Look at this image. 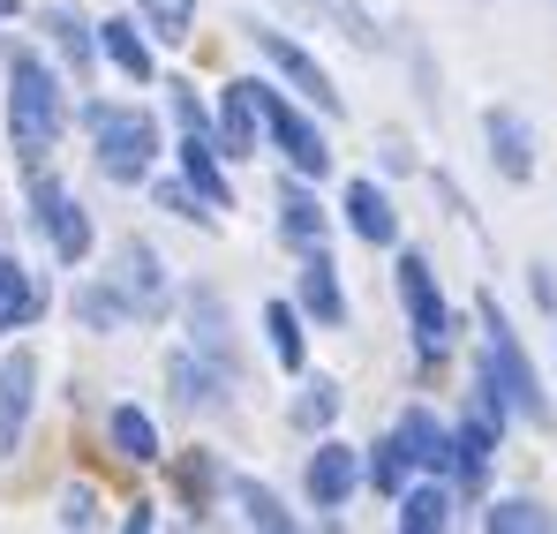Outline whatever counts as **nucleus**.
<instances>
[{
	"mask_svg": "<svg viewBox=\"0 0 557 534\" xmlns=\"http://www.w3.org/2000/svg\"><path fill=\"white\" fill-rule=\"evenodd\" d=\"M69 128V90L61 76L30 53V46H8V144L23 166H38Z\"/></svg>",
	"mask_w": 557,
	"mask_h": 534,
	"instance_id": "1",
	"label": "nucleus"
},
{
	"mask_svg": "<svg viewBox=\"0 0 557 534\" xmlns=\"http://www.w3.org/2000/svg\"><path fill=\"white\" fill-rule=\"evenodd\" d=\"M482 392H497V399H505L512 414H528V422H550L543 376H535V361L520 355V332L505 324L497 294H482Z\"/></svg>",
	"mask_w": 557,
	"mask_h": 534,
	"instance_id": "2",
	"label": "nucleus"
},
{
	"mask_svg": "<svg viewBox=\"0 0 557 534\" xmlns=\"http://www.w3.org/2000/svg\"><path fill=\"white\" fill-rule=\"evenodd\" d=\"M84 128H91L98 174L106 181H144L159 159V121L144 105H84Z\"/></svg>",
	"mask_w": 557,
	"mask_h": 534,
	"instance_id": "3",
	"label": "nucleus"
},
{
	"mask_svg": "<svg viewBox=\"0 0 557 534\" xmlns=\"http://www.w3.org/2000/svg\"><path fill=\"white\" fill-rule=\"evenodd\" d=\"M249 98H257V113H264V136H272L278 159H286L301 181H324V166H332V144L317 136V121H309V113H294V105H286L272 84H249Z\"/></svg>",
	"mask_w": 557,
	"mask_h": 534,
	"instance_id": "4",
	"label": "nucleus"
},
{
	"mask_svg": "<svg viewBox=\"0 0 557 534\" xmlns=\"http://www.w3.org/2000/svg\"><path fill=\"white\" fill-rule=\"evenodd\" d=\"M399 301H407V324H414V355L437 361L453 347V309H445V294H437L430 257H414V249H399Z\"/></svg>",
	"mask_w": 557,
	"mask_h": 534,
	"instance_id": "5",
	"label": "nucleus"
},
{
	"mask_svg": "<svg viewBox=\"0 0 557 534\" xmlns=\"http://www.w3.org/2000/svg\"><path fill=\"white\" fill-rule=\"evenodd\" d=\"M30 219H38V234L53 241L61 264H84V257H91V211H84L53 174H38V166H30Z\"/></svg>",
	"mask_w": 557,
	"mask_h": 534,
	"instance_id": "6",
	"label": "nucleus"
},
{
	"mask_svg": "<svg viewBox=\"0 0 557 534\" xmlns=\"http://www.w3.org/2000/svg\"><path fill=\"white\" fill-rule=\"evenodd\" d=\"M249 38H257V53H264L278 76H286V84H294L301 98H309V105H317V113H339V105H347V98L332 90V76H324V69H317V61H309V53H301V46H294L286 30H264V23H257Z\"/></svg>",
	"mask_w": 557,
	"mask_h": 534,
	"instance_id": "7",
	"label": "nucleus"
},
{
	"mask_svg": "<svg viewBox=\"0 0 557 534\" xmlns=\"http://www.w3.org/2000/svg\"><path fill=\"white\" fill-rule=\"evenodd\" d=\"M113 286L136 316H159L166 309V271H159V249L151 241H121L113 249Z\"/></svg>",
	"mask_w": 557,
	"mask_h": 534,
	"instance_id": "8",
	"label": "nucleus"
},
{
	"mask_svg": "<svg viewBox=\"0 0 557 534\" xmlns=\"http://www.w3.org/2000/svg\"><path fill=\"white\" fill-rule=\"evenodd\" d=\"M30 399H38V355L15 347V355L0 361V451L23 445V430H30Z\"/></svg>",
	"mask_w": 557,
	"mask_h": 534,
	"instance_id": "9",
	"label": "nucleus"
},
{
	"mask_svg": "<svg viewBox=\"0 0 557 534\" xmlns=\"http://www.w3.org/2000/svg\"><path fill=\"white\" fill-rule=\"evenodd\" d=\"M482 136H490V159H497L505 181H535V128L512 105H490L482 113Z\"/></svg>",
	"mask_w": 557,
	"mask_h": 534,
	"instance_id": "10",
	"label": "nucleus"
},
{
	"mask_svg": "<svg viewBox=\"0 0 557 534\" xmlns=\"http://www.w3.org/2000/svg\"><path fill=\"white\" fill-rule=\"evenodd\" d=\"M294 301H301V316H317V324H347L339 264H332L324 249H301V271H294Z\"/></svg>",
	"mask_w": 557,
	"mask_h": 534,
	"instance_id": "11",
	"label": "nucleus"
},
{
	"mask_svg": "<svg viewBox=\"0 0 557 534\" xmlns=\"http://www.w3.org/2000/svg\"><path fill=\"white\" fill-rule=\"evenodd\" d=\"M355 489H362L355 445H317V459H309V505H317V512H339Z\"/></svg>",
	"mask_w": 557,
	"mask_h": 534,
	"instance_id": "12",
	"label": "nucleus"
},
{
	"mask_svg": "<svg viewBox=\"0 0 557 534\" xmlns=\"http://www.w3.org/2000/svg\"><path fill=\"white\" fill-rule=\"evenodd\" d=\"M257 136H264V113H257L249 84H226V90H219V121H211V144H219L226 159H249V151H257Z\"/></svg>",
	"mask_w": 557,
	"mask_h": 534,
	"instance_id": "13",
	"label": "nucleus"
},
{
	"mask_svg": "<svg viewBox=\"0 0 557 534\" xmlns=\"http://www.w3.org/2000/svg\"><path fill=\"white\" fill-rule=\"evenodd\" d=\"M182 181L211 203V211H226L234 203V188H226V166H219V144H211V128H182Z\"/></svg>",
	"mask_w": 557,
	"mask_h": 534,
	"instance_id": "14",
	"label": "nucleus"
},
{
	"mask_svg": "<svg viewBox=\"0 0 557 534\" xmlns=\"http://www.w3.org/2000/svg\"><path fill=\"white\" fill-rule=\"evenodd\" d=\"M392 437L407 445V467H430V474H453V430H445V422H437L430 407H407Z\"/></svg>",
	"mask_w": 557,
	"mask_h": 534,
	"instance_id": "15",
	"label": "nucleus"
},
{
	"mask_svg": "<svg viewBox=\"0 0 557 534\" xmlns=\"http://www.w3.org/2000/svg\"><path fill=\"white\" fill-rule=\"evenodd\" d=\"M166 384H174V399H182L188 414H196V407L211 414V407H226V384H234V376H226L219 361H203V355H174L166 361Z\"/></svg>",
	"mask_w": 557,
	"mask_h": 534,
	"instance_id": "16",
	"label": "nucleus"
},
{
	"mask_svg": "<svg viewBox=\"0 0 557 534\" xmlns=\"http://www.w3.org/2000/svg\"><path fill=\"white\" fill-rule=\"evenodd\" d=\"M188 332H196V355L219 361V369L234 376V324H226V301H219L211 286H196V294H188Z\"/></svg>",
	"mask_w": 557,
	"mask_h": 534,
	"instance_id": "17",
	"label": "nucleus"
},
{
	"mask_svg": "<svg viewBox=\"0 0 557 534\" xmlns=\"http://www.w3.org/2000/svg\"><path fill=\"white\" fill-rule=\"evenodd\" d=\"M347 226H355L370 249H392V241H399V211H392V196H384L376 181H347Z\"/></svg>",
	"mask_w": 557,
	"mask_h": 534,
	"instance_id": "18",
	"label": "nucleus"
},
{
	"mask_svg": "<svg viewBox=\"0 0 557 534\" xmlns=\"http://www.w3.org/2000/svg\"><path fill=\"white\" fill-rule=\"evenodd\" d=\"M98 53H106V61H113L128 84H151V76H159V61H151L144 30H136L128 15H106V23H98Z\"/></svg>",
	"mask_w": 557,
	"mask_h": 534,
	"instance_id": "19",
	"label": "nucleus"
},
{
	"mask_svg": "<svg viewBox=\"0 0 557 534\" xmlns=\"http://www.w3.org/2000/svg\"><path fill=\"white\" fill-rule=\"evenodd\" d=\"M38 316H46V286L15 264V257H0V332H23Z\"/></svg>",
	"mask_w": 557,
	"mask_h": 534,
	"instance_id": "20",
	"label": "nucleus"
},
{
	"mask_svg": "<svg viewBox=\"0 0 557 534\" xmlns=\"http://www.w3.org/2000/svg\"><path fill=\"white\" fill-rule=\"evenodd\" d=\"M278 234L294 241V249H324V203L294 181V188H278Z\"/></svg>",
	"mask_w": 557,
	"mask_h": 534,
	"instance_id": "21",
	"label": "nucleus"
},
{
	"mask_svg": "<svg viewBox=\"0 0 557 534\" xmlns=\"http://www.w3.org/2000/svg\"><path fill=\"white\" fill-rule=\"evenodd\" d=\"M106 437H113L121 459H136V467H151V459H159V422H151L144 407H113V414H106Z\"/></svg>",
	"mask_w": 557,
	"mask_h": 534,
	"instance_id": "22",
	"label": "nucleus"
},
{
	"mask_svg": "<svg viewBox=\"0 0 557 534\" xmlns=\"http://www.w3.org/2000/svg\"><path fill=\"white\" fill-rule=\"evenodd\" d=\"M490 451H497V422H490V414H474V422H460V430H453V474H460L467 489L482 482Z\"/></svg>",
	"mask_w": 557,
	"mask_h": 534,
	"instance_id": "23",
	"label": "nucleus"
},
{
	"mask_svg": "<svg viewBox=\"0 0 557 534\" xmlns=\"http://www.w3.org/2000/svg\"><path fill=\"white\" fill-rule=\"evenodd\" d=\"M46 30H53V46L69 53V69L84 76V69H91V53H98V23H84L76 8H46Z\"/></svg>",
	"mask_w": 557,
	"mask_h": 534,
	"instance_id": "24",
	"label": "nucleus"
},
{
	"mask_svg": "<svg viewBox=\"0 0 557 534\" xmlns=\"http://www.w3.org/2000/svg\"><path fill=\"white\" fill-rule=\"evenodd\" d=\"M445 520H453V489H445V474H437L430 489H407V497H399V527H407V534H437Z\"/></svg>",
	"mask_w": 557,
	"mask_h": 534,
	"instance_id": "25",
	"label": "nucleus"
},
{
	"mask_svg": "<svg viewBox=\"0 0 557 534\" xmlns=\"http://www.w3.org/2000/svg\"><path fill=\"white\" fill-rule=\"evenodd\" d=\"M76 316H84L91 332H121L136 309L121 301V286H113V278H98V286H84V294H76Z\"/></svg>",
	"mask_w": 557,
	"mask_h": 534,
	"instance_id": "26",
	"label": "nucleus"
},
{
	"mask_svg": "<svg viewBox=\"0 0 557 534\" xmlns=\"http://www.w3.org/2000/svg\"><path fill=\"white\" fill-rule=\"evenodd\" d=\"M226 489H234V505H242V520H249V527H264V534H286V527H294V512L278 505L264 482H226Z\"/></svg>",
	"mask_w": 557,
	"mask_h": 534,
	"instance_id": "27",
	"label": "nucleus"
},
{
	"mask_svg": "<svg viewBox=\"0 0 557 534\" xmlns=\"http://www.w3.org/2000/svg\"><path fill=\"white\" fill-rule=\"evenodd\" d=\"M174 482H182V497L196 505V512H211V497L226 489V474H219V459H211V451H188L182 467H174Z\"/></svg>",
	"mask_w": 557,
	"mask_h": 534,
	"instance_id": "28",
	"label": "nucleus"
},
{
	"mask_svg": "<svg viewBox=\"0 0 557 534\" xmlns=\"http://www.w3.org/2000/svg\"><path fill=\"white\" fill-rule=\"evenodd\" d=\"M136 15H144V30L166 38V46H182L188 30H196V0H136Z\"/></svg>",
	"mask_w": 557,
	"mask_h": 534,
	"instance_id": "29",
	"label": "nucleus"
},
{
	"mask_svg": "<svg viewBox=\"0 0 557 534\" xmlns=\"http://www.w3.org/2000/svg\"><path fill=\"white\" fill-rule=\"evenodd\" d=\"M332 422H339V384H332V376L301 384V399H294V430H332Z\"/></svg>",
	"mask_w": 557,
	"mask_h": 534,
	"instance_id": "30",
	"label": "nucleus"
},
{
	"mask_svg": "<svg viewBox=\"0 0 557 534\" xmlns=\"http://www.w3.org/2000/svg\"><path fill=\"white\" fill-rule=\"evenodd\" d=\"M362 482L384 489V497H399V489H407V445H399V437H384V445L362 459Z\"/></svg>",
	"mask_w": 557,
	"mask_h": 534,
	"instance_id": "31",
	"label": "nucleus"
},
{
	"mask_svg": "<svg viewBox=\"0 0 557 534\" xmlns=\"http://www.w3.org/2000/svg\"><path fill=\"white\" fill-rule=\"evenodd\" d=\"M264 332H272V355H278V369H301V309H286V301H272L264 309Z\"/></svg>",
	"mask_w": 557,
	"mask_h": 534,
	"instance_id": "32",
	"label": "nucleus"
},
{
	"mask_svg": "<svg viewBox=\"0 0 557 534\" xmlns=\"http://www.w3.org/2000/svg\"><path fill=\"white\" fill-rule=\"evenodd\" d=\"M324 15H332V30L347 38V46H384V30H376V15L362 8V0H317Z\"/></svg>",
	"mask_w": 557,
	"mask_h": 534,
	"instance_id": "33",
	"label": "nucleus"
},
{
	"mask_svg": "<svg viewBox=\"0 0 557 534\" xmlns=\"http://www.w3.org/2000/svg\"><path fill=\"white\" fill-rule=\"evenodd\" d=\"M482 527H490V534H543V527H550V512L528 505V497H505V505L482 512Z\"/></svg>",
	"mask_w": 557,
	"mask_h": 534,
	"instance_id": "34",
	"label": "nucleus"
},
{
	"mask_svg": "<svg viewBox=\"0 0 557 534\" xmlns=\"http://www.w3.org/2000/svg\"><path fill=\"white\" fill-rule=\"evenodd\" d=\"M159 211H174V219H196V226H211V203L188 188V181H159Z\"/></svg>",
	"mask_w": 557,
	"mask_h": 534,
	"instance_id": "35",
	"label": "nucleus"
},
{
	"mask_svg": "<svg viewBox=\"0 0 557 534\" xmlns=\"http://www.w3.org/2000/svg\"><path fill=\"white\" fill-rule=\"evenodd\" d=\"M61 527H98V497L84 489V482H76V489L61 497Z\"/></svg>",
	"mask_w": 557,
	"mask_h": 534,
	"instance_id": "36",
	"label": "nucleus"
},
{
	"mask_svg": "<svg viewBox=\"0 0 557 534\" xmlns=\"http://www.w3.org/2000/svg\"><path fill=\"white\" fill-rule=\"evenodd\" d=\"M0 15H15V0H0Z\"/></svg>",
	"mask_w": 557,
	"mask_h": 534,
	"instance_id": "37",
	"label": "nucleus"
}]
</instances>
